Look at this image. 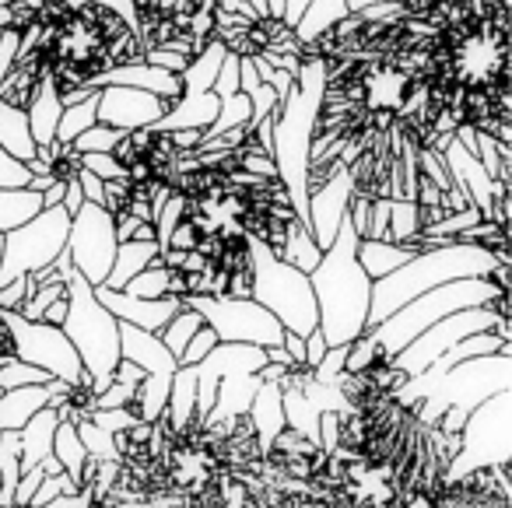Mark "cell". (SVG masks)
I'll return each mask as SVG.
<instances>
[{
    "mask_svg": "<svg viewBox=\"0 0 512 508\" xmlns=\"http://www.w3.org/2000/svg\"><path fill=\"white\" fill-rule=\"evenodd\" d=\"M78 165L85 172H92L95 179H102V183H120V179H127L123 165L116 162L113 155H78Z\"/></svg>",
    "mask_w": 512,
    "mask_h": 508,
    "instance_id": "32",
    "label": "cell"
},
{
    "mask_svg": "<svg viewBox=\"0 0 512 508\" xmlns=\"http://www.w3.org/2000/svg\"><path fill=\"white\" fill-rule=\"evenodd\" d=\"M225 46L218 43V39H211V43L204 46L200 53H193L190 64H186V71L179 74V81H183V95H207L214 88V78H218L221 71V60H225Z\"/></svg>",
    "mask_w": 512,
    "mask_h": 508,
    "instance_id": "24",
    "label": "cell"
},
{
    "mask_svg": "<svg viewBox=\"0 0 512 508\" xmlns=\"http://www.w3.org/2000/svg\"><path fill=\"white\" fill-rule=\"evenodd\" d=\"M320 312V337L327 347H348L369 330L372 281L358 263V232L351 218L341 221L334 242L323 249L320 263L309 274Z\"/></svg>",
    "mask_w": 512,
    "mask_h": 508,
    "instance_id": "2",
    "label": "cell"
},
{
    "mask_svg": "<svg viewBox=\"0 0 512 508\" xmlns=\"http://www.w3.org/2000/svg\"><path fill=\"white\" fill-rule=\"evenodd\" d=\"M18 46H22V32H15V29H0V81L8 78L11 67H15Z\"/></svg>",
    "mask_w": 512,
    "mask_h": 508,
    "instance_id": "37",
    "label": "cell"
},
{
    "mask_svg": "<svg viewBox=\"0 0 512 508\" xmlns=\"http://www.w3.org/2000/svg\"><path fill=\"white\" fill-rule=\"evenodd\" d=\"M64 186L67 183H53L50 190L43 193V211H46V207H60V204H64Z\"/></svg>",
    "mask_w": 512,
    "mask_h": 508,
    "instance_id": "43",
    "label": "cell"
},
{
    "mask_svg": "<svg viewBox=\"0 0 512 508\" xmlns=\"http://www.w3.org/2000/svg\"><path fill=\"white\" fill-rule=\"evenodd\" d=\"M116 225L109 218L106 207L85 204L71 218V232H67V256H71L74 274L85 277L92 288H102L113 270L116 260Z\"/></svg>",
    "mask_w": 512,
    "mask_h": 508,
    "instance_id": "10",
    "label": "cell"
},
{
    "mask_svg": "<svg viewBox=\"0 0 512 508\" xmlns=\"http://www.w3.org/2000/svg\"><path fill=\"white\" fill-rule=\"evenodd\" d=\"M348 15H351L348 0H313L306 8V15L299 18V25L292 29V36L299 39V46L306 50V46H313L320 36H327L334 25H341Z\"/></svg>",
    "mask_w": 512,
    "mask_h": 508,
    "instance_id": "22",
    "label": "cell"
},
{
    "mask_svg": "<svg viewBox=\"0 0 512 508\" xmlns=\"http://www.w3.org/2000/svg\"><path fill=\"white\" fill-rule=\"evenodd\" d=\"M218 347V337H214V330L211 326H200L197 333H193V340L186 344V351H183V358H179V368H190V365H200V361L207 358V354Z\"/></svg>",
    "mask_w": 512,
    "mask_h": 508,
    "instance_id": "33",
    "label": "cell"
},
{
    "mask_svg": "<svg viewBox=\"0 0 512 508\" xmlns=\"http://www.w3.org/2000/svg\"><path fill=\"white\" fill-rule=\"evenodd\" d=\"M320 256L323 253H320V246L313 242V235H309V228L295 225L292 232H288V242H285V249H281L278 260L288 263V267H295V270H302V274H313L316 263H320Z\"/></svg>",
    "mask_w": 512,
    "mask_h": 508,
    "instance_id": "29",
    "label": "cell"
},
{
    "mask_svg": "<svg viewBox=\"0 0 512 508\" xmlns=\"http://www.w3.org/2000/svg\"><path fill=\"white\" fill-rule=\"evenodd\" d=\"M439 508H512L509 463L477 466V470L449 477Z\"/></svg>",
    "mask_w": 512,
    "mask_h": 508,
    "instance_id": "11",
    "label": "cell"
},
{
    "mask_svg": "<svg viewBox=\"0 0 512 508\" xmlns=\"http://www.w3.org/2000/svg\"><path fill=\"white\" fill-rule=\"evenodd\" d=\"M95 109H99V92H88L81 102L64 106V116H60V127H57V144H74L85 130H92Z\"/></svg>",
    "mask_w": 512,
    "mask_h": 508,
    "instance_id": "26",
    "label": "cell"
},
{
    "mask_svg": "<svg viewBox=\"0 0 512 508\" xmlns=\"http://www.w3.org/2000/svg\"><path fill=\"white\" fill-rule=\"evenodd\" d=\"M11 326V337H15V358L22 365L39 368L43 375H50L53 382H64V386H74V382L85 379V368H81L78 354H74L71 340L64 337V330L46 323H29V319L15 316V312H4Z\"/></svg>",
    "mask_w": 512,
    "mask_h": 508,
    "instance_id": "9",
    "label": "cell"
},
{
    "mask_svg": "<svg viewBox=\"0 0 512 508\" xmlns=\"http://www.w3.org/2000/svg\"><path fill=\"white\" fill-rule=\"evenodd\" d=\"M64 389V382H46V386H25L11 389V393L0 396V435L8 431H22L32 417L43 407H50L57 400V393Z\"/></svg>",
    "mask_w": 512,
    "mask_h": 508,
    "instance_id": "17",
    "label": "cell"
},
{
    "mask_svg": "<svg viewBox=\"0 0 512 508\" xmlns=\"http://www.w3.org/2000/svg\"><path fill=\"white\" fill-rule=\"evenodd\" d=\"M165 284H169L165 281V267L155 260L151 267H144L123 291H127L130 298H148V302H158V298H169L165 295Z\"/></svg>",
    "mask_w": 512,
    "mask_h": 508,
    "instance_id": "31",
    "label": "cell"
},
{
    "mask_svg": "<svg viewBox=\"0 0 512 508\" xmlns=\"http://www.w3.org/2000/svg\"><path fill=\"white\" fill-rule=\"evenodd\" d=\"M155 260H158V242H137V239L120 242V246H116L113 270H109V277H106V284H102V288L123 291L144 267H151Z\"/></svg>",
    "mask_w": 512,
    "mask_h": 508,
    "instance_id": "20",
    "label": "cell"
},
{
    "mask_svg": "<svg viewBox=\"0 0 512 508\" xmlns=\"http://www.w3.org/2000/svg\"><path fill=\"white\" fill-rule=\"evenodd\" d=\"M95 298L102 302V309L116 319V323H127L134 330L144 333H162L165 323L183 309L179 298H158V302H148V298H130L127 291H109V288H95Z\"/></svg>",
    "mask_w": 512,
    "mask_h": 508,
    "instance_id": "14",
    "label": "cell"
},
{
    "mask_svg": "<svg viewBox=\"0 0 512 508\" xmlns=\"http://www.w3.org/2000/svg\"><path fill=\"white\" fill-rule=\"evenodd\" d=\"M32 172L0 148V190H29Z\"/></svg>",
    "mask_w": 512,
    "mask_h": 508,
    "instance_id": "34",
    "label": "cell"
},
{
    "mask_svg": "<svg viewBox=\"0 0 512 508\" xmlns=\"http://www.w3.org/2000/svg\"><path fill=\"white\" fill-rule=\"evenodd\" d=\"M249 421H253L256 435H260V442H264V449L274 442V438L285 431V410H281V389L274 386V382H260V389H256L253 403H249Z\"/></svg>",
    "mask_w": 512,
    "mask_h": 508,
    "instance_id": "21",
    "label": "cell"
},
{
    "mask_svg": "<svg viewBox=\"0 0 512 508\" xmlns=\"http://www.w3.org/2000/svg\"><path fill=\"white\" fill-rule=\"evenodd\" d=\"M0 148L22 165H29L36 158V144H32L29 134V116H25L22 106H11L4 99H0Z\"/></svg>",
    "mask_w": 512,
    "mask_h": 508,
    "instance_id": "23",
    "label": "cell"
},
{
    "mask_svg": "<svg viewBox=\"0 0 512 508\" xmlns=\"http://www.w3.org/2000/svg\"><path fill=\"white\" fill-rule=\"evenodd\" d=\"M323 92H327V60L302 53L295 88L274 113L271 162L278 183L285 186L295 218L309 228V151H313L316 120H320Z\"/></svg>",
    "mask_w": 512,
    "mask_h": 508,
    "instance_id": "1",
    "label": "cell"
},
{
    "mask_svg": "<svg viewBox=\"0 0 512 508\" xmlns=\"http://www.w3.org/2000/svg\"><path fill=\"white\" fill-rule=\"evenodd\" d=\"M53 4H60V8H67V11H78V8H85V4H92V0H53Z\"/></svg>",
    "mask_w": 512,
    "mask_h": 508,
    "instance_id": "44",
    "label": "cell"
},
{
    "mask_svg": "<svg viewBox=\"0 0 512 508\" xmlns=\"http://www.w3.org/2000/svg\"><path fill=\"white\" fill-rule=\"evenodd\" d=\"M43 211V197L32 190H0V235L15 232Z\"/></svg>",
    "mask_w": 512,
    "mask_h": 508,
    "instance_id": "25",
    "label": "cell"
},
{
    "mask_svg": "<svg viewBox=\"0 0 512 508\" xmlns=\"http://www.w3.org/2000/svg\"><path fill=\"white\" fill-rule=\"evenodd\" d=\"M348 204H351L348 172H337L320 190L309 193V235H313V242L320 246V253L334 242L341 221L348 218Z\"/></svg>",
    "mask_w": 512,
    "mask_h": 508,
    "instance_id": "15",
    "label": "cell"
},
{
    "mask_svg": "<svg viewBox=\"0 0 512 508\" xmlns=\"http://www.w3.org/2000/svg\"><path fill=\"white\" fill-rule=\"evenodd\" d=\"M249 249H253V291H249V298L256 305H264L285 326V333H295V337L306 340L320 326V312H316L309 274L281 263L260 242H249Z\"/></svg>",
    "mask_w": 512,
    "mask_h": 508,
    "instance_id": "6",
    "label": "cell"
},
{
    "mask_svg": "<svg viewBox=\"0 0 512 508\" xmlns=\"http://www.w3.org/2000/svg\"><path fill=\"white\" fill-rule=\"evenodd\" d=\"M123 137H127V134H120V130L95 123V127L85 130V134H81L78 141L71 144V148H74V155H113L116 144H120Z\"/></svg>",
    "mask_w": 512,
    "mask_h": 508,
    "instance_id": "30",
    "label": "cell"
},
{
    "mask_svg": "<svg viewBox=\"0 0 512 508\" xmlns=\"http://www.w3.org/2000/svg\"><path fill=\"white\" fill-rule=\"evenodd\" d=\"M60 330L71 340L95 393H106L116 365H120V323L102 309L95 288L74 270L67 277V319Z\"/></svg>",
    "mask_w": 512,
    "mask_h": 508,
    "instance_id": "5",
    "label": "cell"
},
{
    "mask_svg": "<svg viewBox=\"0 0 512 508\" xmlns=\"http://www.w3.org/2000/svg\"><path fill=\"white\" fill-rule=\"evenodd\" d=\"M71 232V214L64 207H46L22 228L4 235V253H0V288L11 281H22L29 274L53 267L57 256L67 249Z\"/></svg>",
    "mask_w": 512,
    "mask_h": 508,
    "instance_id": "7",
    "label": "cell"
},
{
    "mask_svg": "<svg viewBox=\"0 0 512 508\" xmlns=\"http://www.w3.org/2000/svg\"><path fill=\"white\" fill-rule=\"evenodd\" d=\"M204 326V319L197 316V312L190 309V305H183V309L176 312V316L165 323V330L158 333V340H162V347L165 351L176 358V365H179V358H183V351H186V344L193 340V333Z\"/></svg>",
    "mask_w": 512,
    "mask_h": 508,
    "instance_id": "28",
    "label": "cell"
},
{
    "mask_svg": "<svg viewBox=\"0 0 512 508\" xmlns=\"http://www.w3.org/2000/svg\"><path fill=\"white\" fill-rule=\"evenodd\" d=\"M165 113H169V102L155 99L148 92H137V88H99L95 123L120 130V134H137V130H151Z\"/></svg>",
    "mask_w": 512,
    "mask_h": 508,
    "instance_id": "12",
    "label": "cell"
},
{
    "mask_svg": "<svg viewBox=\"0 0 512 508\" xmlns=\"http://www.w3.org/2000/svg\"><path fill=\"white\" fill-rule=\"evenodd\" d=\"M141 60H144V64H151V67H162V71H169V74H183L186 64H190V57H183V53H176V50H162V46L148 50Z\"/></svg>",
    "mask_w": 512,
    "mask_h": 508,
    "instance_id": "36",
    "label": "cell"
},
{
    "mask_svg": "<svg viewBox=\"0 0 512 508\" xmlns=\"http://www.w3.org/2000/svg\"><path fill=\"white\" fill-rule=\"evenodd\" d=\"M78 186H81V193H85V204H99L102 207V200H106V183H102V179H95L92 172L81 169L78 172Z\"/></svg>",
    "mask_w": 512,
    "mask_h": 508,
    "instance_id": "39",
    "label": "cell"
},
{
    "mask_svg": "<svg viewBox=\"0 0 512 508\" xmlns=\"http://www.w3.org/2000/svg\"><path fill=\"white\" fill-rule=\"evenodd\" d=\"M53 459L60 463L64 477L74 484V480H78V473H81V466H85V459H88V452H85V445H81V438H78V431H74V424L60 421L57 435H53Z\"/></svg>",
    "mask_w": 512,
    "mask_h": 508,
    "instance_id": "27",
    "label": "cell"
},
{
    "mask_svg": "<svg viewBox=\"0 0 512 508\" xmlns=\"http://www.w3.org/2000/svg\"><path fill=\"white\" fill-rule=\"evenodd\" d=\"M64 319H67V298H60V302H53L50 309L43 312V319H39V323H46V326H64Z\"/></svg>",
    "mask_w": 512,
    "mask_h": 508,
    "instance_id": "42",
    "label": "cell"
},
{
    "mask_svg": "<svg viewBox=\"0 0 512 508\" xmlns=\"http://www.w3.org/2000/svg\"><path fill=\"white\" fill-rule=\"evenodd\" d=\"M309 4H313V0H285V11H281V25H285V29H295V25H299V18L306 15Z\"/></svg>",
    "mask_w": 512,
    "mask_h": 508,
    "instance_id": "41",
    "label": "cell"
},
{
    "mask_svg": "<svg viewBox=\"0 0 512 508\" xmlns=\"http://www.w3.org/2000/svg\"><path fill=\"white\" fill-rule=\"evenodd\" d=\"M60 207H64L71 218L81 211V207H85V193H81V186H78V176H74L71 183L64 186V204H60Z\"/></svg>",
    "mask_w": 512,
    "mask_h": 508,
    "instance_id": "40",
    "label": "cell"
},
{
    "mask_svg": "<svg viewBox=\"0 0 512 508\" xmlns=\"http://www.w3.org/2000/svg\"><path fill=\"white\" fill-rule=\"evenodd\" d=\"M92 4H99V8H106V11H113V15L120 18V22L127 25V29L137 36V8H134V0H92Z\"/></svg>",
    "mask_w": 512,
    "mask_h": 508,
    "instance_id": "38",
    "label": "cell"
},
{
    "mask_svg": "<svg viewBox=\"0 0 512 508\" xmlns=\"http://www.w3.org/2000/svg\"><path fill=\"white\" fill-rule=\"evenodd\" d=\"M414 249L411 246H397V242H376V239H358V263L362 270L369 274V281H383L390 277L393 270H400L404 263L414 260Z\"/></svg>",
    "mask_w": 512,
    "mask_h": 508,
    "instance_id": "19",
    "label": "cell"
},
{
    "mask_svg": "<svg viewBox=\"0 0 512 508\" xmlns=\"http://www.w3.org/2000/svg\"><path fill=\"white\" fill-rule=\"evenodd\" d=\"M495 267H509L498 263L488 249L481 246H463V242H449V246H435L418 253L411 263L393 270L390 277L372 284V305H369V326H379L400 312L407 302L442 284L470 281V277H488Z\"/></svg>",
    "mask_w": 512,
    "mask_h": 508,
    "instance_id": "3",
    "label": "cell"
},
{
    "mask_svg": "<svg viewBox=\"0 0 512 508\" xmlns=\"http://www.w3.org/2000/svg\"><path fill=\"white\" fill-rule=\"evenodd\" d=\"M183 305L211 326L218 344H246L260 351L285 344V326L253 298H186Z\"/></svg>",
    "mask_w": 512,
    "mask_h": 508,
    "instance_id": "8",
    "label": "cell"
},
{
    "mask_svg": "<svg viewBox=\"0 0 512 508\" xmlns=\"http://www.w3.org/2000/svg\"><path fill=\"white\" fill-rule=\"evenodd\" d=\"M442 162H446L449 169V179H453L456 190L467 197V204L474 207L477 214H481L484 221H491V207H495V193L502 183H495V179L484 172V165L477 162L474 155H470L467 148H463L460 141H449L446 148H442Z\"/></svg>",
    "mask_w": 512,
    "mask_h": 508,
    "instance_id": "13",
    "label": "cell"
},
{
    "mask_svg": "<svg viewBox=\"0 0 512 508\" xmlns=\"http://www.w3.org/2000/svg\"><path fill=\"white\" fill-rule=\"evenodd\" d=\"M60 428V414L50 407H43L22 431H15V449H18V473H32L36 466H43L53 456V435Z\"/></svg>",
    "mask_w": 512,
    "mask_h": 508,
    "instance_id": "16",
    "label": "cell"
},
{
    "mask_svg": "<svg viewBox=\"0 0 512 508\" xmlns=\"http://www.w3.org/2000/svg\"><path fill=\"white\" fill-rule=\"evenodd\" d=\"M25 116H29V134L32 144L39 148H50L57 141V127L60 116H64V102H60V92L50 78H43L29 95V106H25Z\"/></svg>",
    "mask_w": 512,
    "mask_h": 508,
    "instance_id": "18",
    "label": "cell"
},
{
    "mask_svg": "<svg viewBox=\"0 0 512 508\" xmlns=\"http://www.w3.org/2000/svg\"><path fill=\"white\" fill-rule=\"evenodd\" d=\"M218 99H228V95H239V57L235 53H225L221 60V71L214 78V88H211Z\"/></svg>",
    "mask_w": 512,
    "mask_h": 508,
    "instance_id": "35",
    "label": "cell"
},
{
    "mask_svg": "<svg viewBox=\"0 0 512 508\" xmlns=\"http://www.w3.org/2000/svg\"><path fill=\"white\" fill-rule=\"evenodd\" d=\"M509 295V267H495L488 277H470V281H453L418 295L400 312H393L386 323L369 326V333L390 354H400L411 340H418L428 326L442 323L446 316H456L463 309H481L491 298Z\"/></svg>",
    "mask_w": 512,
    "mask_h": 508,
    "instance_id": "4",
    "label": "cell"
}]
</instances>
